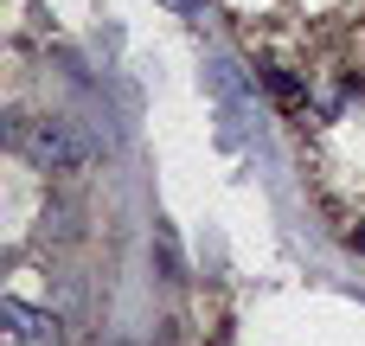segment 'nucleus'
Masks as SVG:
<instances>
[{
  "label": "nucleus",
  "mask_w": 365,
  "mask_h": 346,
  "mask_svg": "<svg viewBox=\"0 0 365 346\" xmlns=\"http://www.w3.org/2000/svg\"><path fill=\"white\" fill-rule=\"evenodd\" d=\"M167 6H180V13H192V6H199V0H167Z\"/></svg>",
  "instance_id": "nucleus-5"
},
{
  "label": "nucleus",
  "mask_w": 365,
  "mask_h": 346,
  "mask_svg": "<svg viewBox=\"0 0 365 346\" xmlns=\"http://www.w3.org/2000/svg\"><path fill=\"white\" fill-rule=\"evenodd\" d=\"M0 321H6V334L26 346H58V315H45V308H26V302H0Z\"/></svg>",
  "instance_id": "nucleus-3"
},
{
  "label": "nucleus",
  "mask_w": 365,
  "mask_h": 346,
  "mask_svg": "<svg viewBox=\"0 0 365 346\" xmlns=\"http://www.w3.org/2000/svg\"><path fill=\"white\" fill-rule=\"evenodd\" d=\"M269 90H276V96H282V103H295V96H302V83H295V77H289V71H269Z\"/></svg>",
  "instance_id": "nucleus-4"
},
{
  "label": "nucleus",
  "mask_w": 365,
  "mask_h": 346,
  "mask_svg": "<svg viewBox=\"0 0 365 346\" xmlns=\"http://www.w3.org/2000/svg\"><path fill=\"white\" fill-rule=\"evenodd\" d=\"M353 244H359V250H365V225H359V231H353Z\"/></svg>",
  "instance_id": "nucleus-6"
},
{
  "label": "nucleus",
  "mask_w": 365,
  "mask_h": 346,
  "mask_svg": "<svg viewBox=\"0 0 365 346\" xmlns=\"http://www.w3.org/2000/svg\"><path fill=\"white\" fill-rule=\"evenodd\" d=\"M205 90H212V103H218V141H225V148H244V135H250V122H257V96L244 90V71L225 64V58H212V64H205Z\"/></svg>",
  "instance_id": "nucleus-2"
},
{
  "label": "nucleus",
  "mask_w": 365,
  "mask_h": 346,
  "mask_svg": "<svg viewBox=\"0 0 365 346\" xmlns=\"http://www.w3.org/2000/svg\"><path fill=\"white\" fill-rule=\"evenodd\" d=\"M13 141H19V154H26L38 173H77V167L90 161V141H83L71 122H58V116H45V122H19Z\"/></svg>",
  "instance_id": "nucleus-1"
}]
</instances>
